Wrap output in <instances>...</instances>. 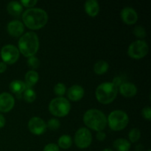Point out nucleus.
<instances>
[{"label":"nucleus","mask_w":151,"mask_h":151,"mask_svg":"<svg viewBox=\"0 0 151 151\" xmlns=\"http://www.w3.org/2000/svg\"><path fill=\"white\" fill-rule=\"evenodd\" d=\"M24 24L31 29H38L46 25L48 21V14L41 8H29L22 14Z\"/></svg>","instance_id":"f257e3e1"},{"label":"nucleus","mask_w":151,"mask_h":151,"mask_svg":"<svg viewBox=\"0 0 151 151\" xmlns=\"http://www.w3.org/2000/svg\"><path fill=\"white\" fill-rule=\"evenodd\" d=\"M39 49V39L35 32H27L20 37L19 41V50L26 57L35 55Z\"/></svg>","instance_id":"f03ea898"},{"label":"nucleus","mask_w":151,"mask_h":151,"mask_svg":"<svg viewBox=\"0 0 151 151\" xmlns=\"http://www.w3.org/2000/svg\"><path fill=\"white\" fill-rule=\"evenodd\" d=\"M83 122L88 128L95 131H103L107 125V117L103 111L92 109L86 111L83 115Z\"/></svg>","instance_id":"7ed1b4c3"},{"label":"nucleus","mask_w":151,"mask_h":151,"mask_svg":"<svg viewBox=\"0 0 151 151\" xmlns=\"http://www.w3.org/2000/svg\"><path fill=\"white\" fill-rule=\"evenodd\" d=\"M118 88L111 82H105L97 86L95 91L96 98L103 104L112 103L117 96Z\"/></svg>","instance_id":"20e7f679"},{"label":"nucleus","mask_w":151,"mask_h":151,"mask_svg":"<svg viewBox=\"0 0 151 151\" xmlns=\"http://www.w3.org/2000/svg\"><path fill=\"white\" fill-rule=\"evenodd\" d=\"M129 122V117L126 112L122 110H115L111 112L107 118V123L111 130L119 131L123 130Z\"/></svg>","instance_id":"39448f33"},{"label":"nucleus","mask_w":151,"mask_h":151,"mask_svg":"<svg viewBox=\"0 0 151 151\" xmlns=\"http://www.w3.org/2000/svg\"><path fill=\"white\" fill-rule=\"evenodd\" d=\"M71 104L69 100L63 97H58L52 99L49 104V111L58 117L65 116L69 113Z\"/></svg>","instance_id":"423d86ee"},{"label":"nucleus","mask_w":151,"mask_h":151,"mask_svg":"<svg viewBox=\"0 0 151 151\" xmlns=\"http://www.w3.org/2000/svg\"><path fill=\"white\" fill-rule=\"evenodd\" d=\"M149 51L148 44L143 40H137L130 44L128 54L134 59H141L147 55Z\"/></svg>","instance_id":"0eeeda50"},{"label":"nucleus","mask_w":151,"mask_h":151,"mask_svg":"<svg viewBox=\"0 0 151 151\" xmlns=\"http://www.w3.org/2000/svg\"><path fill=\"white\" fill-rule=\"evenodd\" d=\"M92 142L91 133L88 128H81L76 131L75 135V143L80 149H85L89 147Z\"/></svg>","instance_id":"6e6552de"},{"label":"nucleus","mask_w":151,"mask_h":151,"mask_svg":"<svg viewBox=\"0 0 151 151\" xmlns=\"http://www.w3.org/2000/svg\"><path fill=\"white\" fill-rule=\"evenodd\" d=\"M20 55V52L16 46L13 44H6L1 50V58L6 64H13L16 63Z\"/></svg>","instance_id":"1a4fd4ad"},{"label":"nucleus","mask_w":151,"mask_h":151,"mask_svg":"<svg viewBox=\"0 0 151 151\" xmlns=\"http://www.w3.org/2000/svg\"><path fill=\"white\" fill-rule=\"evenodd\" d=\"M28 128L32 134L35 135H41L47 129V124L41 118L33 116L28 122Z\"/></svg>","instance_id":"9d476101"},{"label":"nucleus","mask_w":151,"mask_h":151,"mask_svg":"<svg viewBox=\"0 0 151 151\" xmlns=\"http://www.w3.org/2000/svg\"><path fill=\"white\" fill-rule=\"evenodd\" d=\"M15 105V99L12 94L8 92H2L0 94V112L10 111Z\"/></svg>","instance_id":"9b49d317"},{"label":"nucleus","mask_w":151,"mask_h":151,"mask_svg":"<svg viewBox=\"0 0 151 151\" xmlns=\"http://www.w3.org/2000/svg\"><path fill=\"white\" fill-rule=\"evenodd\" d=\"M121 18L127 24H134L138 20V14L134 8L131 7H125L121 10Z\"/></svg>","instance_id":"f8f14e48"},{"label":"nucleus","mask_w":151,"mask_h":151,"mask_svg":"<svg viewBox=\"0 0 151 151\" xmlns=\"http://www.w3.org/2000/svg\"><path fill=\"white\" fill-rule=\"evenodd\" d=\"M7 30L12 36L19 37L23 34L24 31V26L21 21L13 20L7 24Z\"/></svg>","instance_id":"ddd939ff"},{"label":"nucleus","mask_w":151,"mask_h":151,"mask_svg":"<svg viewBox=\"0 0 151 151\" xmlns=\"http://www.w3.org/2000/svg\"><path fill=\"white\" fill-rule=\"evenodd\" d=\"M83 88L79 85H73L68 89L67 97L72 101H79L84 95Z\"/></svg>","instance_id":"4468645a"},{"label":"nucleus","mask_w":151,"mask_h":151,"mask_svg":"<svg viewBox=\"0 0 151 151\" xmlns=\"http://www.w3.org/2000/svg\"><path fill=\"white\" fill-rule=\"evenodd\" d=\"M119 93L125 97H132L137 93V88L131 83H122L118 88Z\"/></svg>","instance_id":"2eb2a0df"},{"label":"nucleus","mask_w":151,"mask_h":151,"mask_svg":"<svg viewBox=\"0 0 151 151\" xmlns=\"http://www.w3.org/2000/svg\"><path fill=\"white\" fill-rule=\"evenodd\" d=\"M9 88L12 92L16 94L18 98H20L22 97V94L27 88V86L24 81H19V80H14L10 83Z\"/></svg>","instance_id":"dca6fc26"},{"label":"nucleus","mask_w":151,"mask_h":151,"mask_svg":"<svg viewBox=\"0 0 151 151\" xmlns=\"http://www.w3.org/2000/svg\"><path fill=\"white\" fill-rule=\"evenodd\" d=\"M84 8L87 14L92 17L97 16L100 11L99 3L96 0H87L84 4Z\"/></svg>","instance_id":"f3484780"},{"label":"nucleus","mask_w":151,"mask_h":151,"mask_svg":"<svg viewBox=\"0 0 151 151\" xmlns=\"http://www.w3.org/2000/svg\"><path fill=\"white\" fill-rule=\"evenodd\" d=\"M25 84L27 86V88H32L33 86L36 84V83L39 79V75L37 72L34 70H29L25 74Z\"/></svg>","instance_id":"a211bd4d"},{"label":"nucleus","mask_w":151,"mask_h":151,"mask_svg":"<svg viewBox=\"0 0 151 151\" xmlns=\"http://www.w3.org/2000/svg\"><path fill=\"white\" fill-rule=\"evenodd\" d=\"M7 12L12 16H18L23 11V7L19 1H12L7 4Z\"/></svg>","instance_id":"6ab92c4d"},{"label":"nucleus","mask_w":151,"mask_h":151,"mask_svg":"<svg viewBox=\"0 0 151 151\" xmlns=\"http://www.w3.org/2000/svg\"><path fill=\"white\" fill-rule=\"evenodd\" d=\"M114 147L116 151H129L131 148V143L125 139L119 138L114 142Z\"/></svg>","instance_id":"aec40b11"},{"label":"nucleus","mask_w":151,"mask_h":151,"mask_svg":"<svg viewBox=\"0 0 151 151\" xmlns=\"http://www.w3.org/2000/svg\"><path fill=\"white\" fill-rule=\"evenodd\" d=\"M109 69V65L108 63V62H106V60H98L97 63H95V64L94 65V71L96 74L97 75H103L106 72H107V71Z\"/></svg>","instance_id":"412c9836"},{"label":"nucleus","mask_w":151,"mask_h":151,"mask_svg":"<svg viewBox=\"0 0 151 151\" xmlns=\"http://www.w3.org/2000/svg\"><path fill=\"white\" fill-rule=\"evenodd\" d=\"M58 147H61L62 149H69L72 145V139L69 135H62L58 139Z\"/></svg>","instance_id":"4be33fe9"},{"label":"nucleus","mask_w":151,"mask_h":151,"mask_svg":"<svg viewBox=\"0 0 151 151\" xmlns=\"http://www.w3.org/2000/svg\"><path fill=\"white\" fill-rule=\"evenodd\" d=\"M23 97L24 100L28 103H32L36 98V93L32 88H27L24 91Z\"/></svg>","instance_id":"5701e85b"},{"label":"nucleus","mask_w":151,"mask_h":151,"mask_svg":"<svg viewBox=\"0 0 151 151\" xmlns=\"http://www.w3.org/2000/svg\"><path fill=\"white\" fill-rule=\"evenodd\" d=\"M141 137V132L138 128H132L129 131L128 138L131 142H137Z\"/></svg>","instance_id":"b1692460"},{"label":"nucleus","mask_w":151,"mask_h":151,"mask_svg":"<svg viewBox=\"0 0 151 151\" xmlns=\"http://www.w3.org/2000/svg\"><path fill=\"white\" fill-rule=\"evenodd\" d=\"M66 91V87L65 84L63 83H58L56 84L54 87V92L56 95L59 97H63V94H65Z\"/></svg>","instance_id":"393cba45"},{"label":"nucleus","mask_w":151,"mask_h":151,"mask_svg":"<svg viewBox=\"0 0 151 151\" xmlns=\"http://www.w3.org/2000/svg\"><path fill=\"white\" fill-rule=\"evenodd\" d=\"M60 121L56 118H52V119H49L48 122L47 123V127H48L49 129L52 130V131H56L60 128Z\"/></svg>","instance_id":"a878e982"},{"label":"nucleus","mask_w":151,"mask_h":151,"mask_svg":"<svg viewBox=\"0 0 151 151\" xmlns=\"http://www.w3.org/2000/svg\"><path fill=\"white\" fill-rule=\"evenodd\" d=\"M133 32L135 35V36L139 38H144L146 36L145 29L142 26H141V25H137V26H136L134 27Z\"/></svg>","instance_id":"bb28decb"},{"label":"nucleus","mask_w":151,"mask_h":151,"mask_svg":"<svg viewBox=\"0 0 151 151\" xmlns=\"http://www.w3.org/2000/svg\"><path fill=\"white\" fill-rule=\"evenodd\" d=\"M27 65L32 69H38L40 66V60L35 55L29 57L27 59Z\"/></svg>","instance_id":"cd10ccee"},{"label":"nucleus","mask_w":151,"mask_h":151,"mask_svg":"<svg viewBox=\"0 0 151 151\" xmlns=\"http://www.w3.org/2000/svg\"><path fill=\"white\" fill-rule=\"evenodd\" d=\"M142 115L145 119H147V120H150L151 119V109L150 106H146V107L143 108L142 110Z\"/></svg>","instance_id":"c85d7f7f"},{"label":"nucleus","mask_w":151,"mask_h":151,"mask_svg":"<svg viewBox=\"0 0 151 151\" xmlns=\"http://www.w3.org/2000/svg\"><path fill=\"white\" fill-rule=\"evenodd\" d=\"M38 1L37 0H21L20 3L22 6L27 7H32L37 4Z\"/></svg>","instance_id":"c756f323"},{"label":"nucleus","mask_w":151,"mask_h":151,"mask_svg":"<svg viewBox=\"0 0 151 151\" xmlns=\"http://www.w3.org/2000/svg\"><path fill=\"white\" fill-rule=\"evenodd\" d=\"M43 151H60L59 147L55 143H50L44 147Z\"/></svg>","instance_id":"7c9ffc66"},{"label":"nucleus","mask_w":151,"mask_h":151,"mask_svg":"<svg viewBox=\"0 0 151 151\" xmlns=\"http://www.w3.org/2000/svg\"><path fill=\"white\" fill-rule=\"evenodd\" d=\"M96 137H97V140L102 142V141H103V140L106 139V133H104L103 131H98L97 134V135H96Z\"/></svg>","instance_id":"2f4dec72"},{"label":"nucleus","mask_w":151,"mask_h":151,"mask_svg":"<svg viewBox=\"0 0 151 151\" xmlns=\"http://www.w3.org/2000/svg\"><path fill=\"white\" fill-rule=\"evenodd\" d=\"M111 83L113 84H114V85L116 86L117 87V88H119V86H120L121 84H122V79H121V78H119V77H116V78H114L113 81H112Z\"/></svg>","instance_id":"473e14b6"},{"label":"nucleus","mask_w":151,"mask_h":151,"mask_svg":"<svg viewBox=\"0 0 151 151\" xmlns=\"http://www.w3.org/2000/svg\"><path fill=\"white\" fill-rule=\"evenodd\" d=\"M7 69V64L4 62H0V73H3Z\"/></svg>","instance_id":"72a5a7b5"},{"label":"nucleus","mask_w":151,"mask_h":151,"mask_svg":"<svg viewBox=\"0 0 151 151\" xmlns=\"http://www.w3.org/2000/svg\"><path fill=\"white\" fill-rule=\"evenodd\" d=\"M6 123V120H5V118L1 114H0V128H3V127L5 125Z\"/></svg>","instance_id":"f704fd0d"},{"label":"nucleus","mask_w":151,"mask_h":151,"mask_svg":"<svg viewBox=\"0 0 151 151\" xmlns=\"http://www.w3.org/2000/svg\"><path fill=\"white\" fill-rule=\"evenodd\" d=\"M103 151H114V150H111V149H110V148H106V149H104Z\"/></svg>","instance_id":"c9c22d12"},{"label":"nucleus","mask_w":151,"mask_h":151,"mask_svg":"<svg viewBox=\"0 0 151 151\" xmlns=\"http://www.w3.org/2000/svg\"><path fill=\"white\" fill-rule=\"evenodd\" d=\"M147 151H151L150 150H147Z\"/></svg>","instance_id":"e433bc0d"}]
</instances>
